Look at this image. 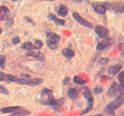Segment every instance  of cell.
Instances as JSON below:
<instances>
[{
  "label": "cell",
  "instance_id": "6da1fadb",
  "mask_svg": "<svg viewBox=\"0 0 124 116\" xmlns=\"http://www.w3.org/2000/svg\"><path fill=\"white\" fill-rule=\"evenodd\" d=\"M81 93L84 95V97L88 102L87 106L81 113V115H84L85 114L88 113L89 111L93 108V97L92 95V93L91 92L90 89L88 87H83L80 89Z\"/></svg>",
  "mask_w": 124,
  "mask_h": 116
},
{
  "label": "cell",
  "instance_id": "7a4b0ae2",
  "mask_svg": "<svg viewBox=\"0 0 124 116\" xmlns=\"http://www.w3.org/2000/svg\"><path fill=\"white\" fill-rule=\"evenodd\" d=\"M124 103V93L121 92L119 93L118 97L115 99L113 101L107 105L105 108V111L108 114H112L118 109Z\"/></svg>",
  "mask_w": 124,
  "mask_h": 116
},
{
  "label": "cell",
  "instance_id": "3957f363",
  "mask_svg": "<svg viewBox=\"0 0 124 116\" xmlns=\"http://www.w3.org/2000/svg\"><path fill=\"white\" fill-rule=\"evenodd\" d=\"M61 41V36L54 32H49L47 33L46 44L50 49L55 50L58 48Z\"/></svg>",
  "mask_w": 124,
  "mask_h": 116
},
{
  "label": "cell",
  "instance_id": "277c9868",
  "mask_svg": "<svg viewBox=\"0 0 124 116\" xmlns=\"http://www.w3.org/2000/svg\"><path fill=\"white\" fill-rule=\"evenodd\" d=\"M94 31L99 37L106 40H110L109 34L110 31L107 28L98 25L94 28Z\"/></svg>",
  "mask_w": 124,
  "mask_h": 116
},
{
  "label": "cell",
  "instance_id": "5b68a950",
  "mask_svg": "<svg viewBox=\"0 0 124 116\" xmlns=\"http://www.w3.org/2000/svg\"><path fill=\"white\" fill-rule=\"evenodd\" d=\"M42 82V80L39 78L32 79H17L16 83L21 85H25L29 86L38 85Z\"/></svg>",
  "mask_w": 124,
  "mask_h": 116
},
{
  "label": "cell",
  "instance_id": "8992f818",
  "mask_svg": "<svg viewBox=\"0 0 124 116\" xmlns=\"http://www.w3.org/2000/svg\"><path fill=\"white\" fill-rule=\"evenodd\" d=\"M122 87L119 85L117 84L116 82H114L110 86V88L108 91L107 95L108 97H113L114 96H116L117 94H119L122 92Z\"/></svg>",
  "mask_w": 124,
  "mask_h": 116
},
{
  "label": "cell",
  "instance_id": "52a82bcc",
  "mask_svg": "<svg viewBox=\"0 0 124 116\" xmlns=\"http://www.w3.org/2000/svg\"><path fill=\"white\" fill-rule=\"evenodd\" d=\"M73 16L74 19H75L81 25L85 27H87L90 28V29H93V24L91 22H90L88 21H87V19L82 18L79 13H73Z\"/></svg>",
  "mask_w": 124,
  "mask_h": 116
},
{
  "label": "cell",
  "instance_id": "ba28073f",
  "mask_svg": "<svg viewBox=\"0 0 124 116\" xmlns=\"http://www.w3.org/2000/svg\"><path fill=\"white\" fill-rule=\"evenodd\" d=\"M10 16V11L6 6H0V21H7Z\"/></svg>",
  "mask_w": 124,
  "mask_h": 116
},
{
  "label": "cell",
  "instance_id": "9c48e42d",
  "mask_svg": "<svg viewBox=\"0 0 124 116\" xmlns=\"http://www.w3.org/2000/svg\"><path fill=\"white\" fill-rule=\"evenodd\" d=\"M92 6H93L94 11L96 12L97 13H99V14H104L106 12V7L104 5L94 2V3H93Z\"/></svg>",
  "mask_w": 124,
  "mask_h": 116
},
{
  "label": "cell",
  "instance_id": "30bf717a",
  "mask_svg": "<svg viewBox=\"0 0 124 116\" xmlns=\"http://www.w3.org/2000/svg\"><path fill=\"white\" fill-rule=\"evenodd\" d=\"M48 19L49 20L52 21L54 22L56 24V25H64L65 24V21L63 20V19H59V18H57L54 14H49L47 16Z\"/></svg>",
  "mask_w": 124,
  "mask_h": 116
},
{
  "label": "cell",
  "instance_id": "8fae6325",
  "mask_svg": "<svg viewBox=\"0 0 124 116\" xmlns=\"http://www.w3.org/2000/svg\"><path fill=\"white\" fill-rule=\"evenodd\" d=\"M122 66L121 65H113V66H110L107 70V72L110 75H116L120 70L122 69Z\"/></svg>",
  "mask_w": 124,
  "mask_h": 116
},
{
  "label": "cell",
  "instance_id": "7c38bea8",
  "mask_svg": "<svg viewBox=\"0 0 124 116\" xmlns=\"http://www.w3.org/2000/svg\"><path fill=\"white\" fill-rule=\"evenodd\" d=\"M68 12H69V9L67 6L63 4H61L59 6L58 10V13L59 15L61 16L62 17H65L67 15Z\"/></svg>",
  "mask_w": 124,
  "mask_h": 116
},
{
  "label": "cell",
  "instance_id": "4fadbf2b",
  "mask_svg": "<svg viewBox=\"0 0 124 116\" xmlns=\"http://www.w3.org/2000/svg\"><path fill=\"white\" fill-rule=\"evenodd\" d=\"M26 55L28 56L33 57L36 59H39V60H44L45 58L44 55L40 51H31L29 53H27Z\"/></svg>",
  "mask_w": 124,
  "mask_h": 116
},
{
  "label": "cell",
  "instance_id": "5bb4252c",
  "mask_svg": "<svg viewBox=\"0 0 124 116\" xmlns=\"http://www.w3.org/2000/svg\"><path fill=\"white\" fill-rule=\"evenodd\" d=\"M62 53L63 56L64 57H65V58L69 59L72 58L75 54V51L69 49V48H64L62 50Z\"/></svg>",
  "mask_w": 124,
  "mask_h": 116
},
{
  "label": "cell",
  "instance_id": "9a60e30c",
  "mask_svg": "<svg viewBox=\"0 0 124 116\" xmlns=\"http://www.w3.org/2000/svg\"><path fill=\"white\" fill-rule=\"evenodd\" d=\"M79 95V93L75 88H70L68 90V95L70 99L72 100H75L78 98Z\"/></svg>",
  "mask_w": 124,
  "mask_h": 116
},
{
  "label": "cell",
  "instance_id": "2e32d148",
  "mask_svg": "<svg viewBox=\"0 0 124 116\" xmlns=\"http://www.w3.org/2000/svg\"><path fill=\"white\" fill-rule=\"evenodd\" d=\"M109 40H104V41H101L99 43H98V44L97 45L96 48L97 50H104L105 48L109 46L110 45V42H109Z\"/></svg>",
  "mask_w": 124,
  "mask_h": 116
},
{
  "label": "cell",
  "instance_id": "e0dca14e",
  "mask_svg": "<svg viewBox=\"0 0 124 116\" xmlns=\"http://www.w3.org/2000/svg\"><path fill=\"white\" fill-rule=\"evenodd\" d=\"M21 108V106H10V107H6L2 108L1 111L4 114L10 113V112H13L17 111L19 109Z\"/></svg>",
  "mask_w": 124,
  "mask_h": 116
},
{
  "label": "cell",
  "instance_id": "ac0fdd59",
  "mask_svg": "<svg viewBox=\"0 0 124 116\" xmlns=\"http://www.w3.org/2000/svg\"><path fill=\"white\" fill-rule=\"evenodd\" d=\"M21 48L23 50H25L27 51H32L33 48V45L31 42H24L21 45Z\"/></svg>",
  "mask_w": 124,
  "mask_h": 116
},
{
  "label": "cell",
  "instance_id": "d6986e66",
  "mask_svg": "<svg viewBox=\"0 0 124 116\" xmlns=\"http://www.w3.org/2000/svg\"><path fill=\"white\" fill-rule=\"evenodd\" d=\"M30 114H31V112L30 111H28V110L26 109H23L14 112L11 116H25L27 115Z\"/></svg>",
  "mask_w": 124,
  "mask_h": 116
},
{
  "label": "cell",
  "instance_id": "ffe728a7",
  "mask_svg": "<svg viewBox=\"0 0 124 116\" xmlns=\"http://www.w3.org/2000/svg\"><path fill=\"white\" fill-rule=\"evenodd\" d=\"M73 82L75 83L78 85H84L86 83V80H83L82 79L80 78L78 76H75L73 77Z\"/></svg>",
  "mask_w": 124,
  "mask_h": 116
},
{
  "label": "cell",
  "instance_id": "44dd1931",
  "mask_svg": "<svg viewBox=\"0 0 124 116\" xmlns=\"http://www.w3.org/2000/svg\"><path fill=\"white\" fill-rule=\"evenodd\" d=\"M43 46V43L39 39H36L35 41V44L33 45V48L35 50H40Z\"/></svg>",
  "mask_w": 124,
  "mask_h": 116
},
{
  "label": "cell",
  "instance_id": "7402d4cb",
  "mask_svg": "<svg viewBox=\"0 0 124 116\" xmlns=\"http://www.w3.org/2000/svg\"><path fill=\"white\" fill-rule=\"evenodd\" d=\"M52 91L51 89H48V88H44L41 91V96L42 97H44V96H47L48 95H50V94H52Z\"/></svg>",
  "mask_w": 124,
  "mask_h": 116
},
{
  "label": "cell",
  "instance_id": "603a6c76",
  "mask_svg": "<svg viewBox=\"0 0 124 116\" xmlns=\"http://www.w3.org/2000/svg\"><path fill=\"white\" fill-rule=\"evenodd\" d=\"M115 10L119 12H123L124 11V3L123 2H118L115 6Z\"/></svg>",
  "mask_w": 124,
  "mask_h": 116
},
{
  "label": "cell",
  "instance_id": "cb8c5ba5",
  "mask_svg": "<svg viewBox=\"0 0 124 116\" xmlns=\"http://www.w3.org/2000/svg\"><path fill=\"white\" fill-rule=\"evenodd\" d=\"M124 71H122V72H120L119 74L118 75V77H117V79H118L119 81L120 82V85H121V87H122V88H124Z\"/></svg>",
  "mask_w": 124,
  "mask_h": 116
},
{
  "label": "cell",
  "instance_id": "d4e9b609",
  "mask_svg": "<svg viewBox=\"0 0 124 116\" xmlns=\"http://www.w3.org/2000/svg\"><path fill=\"white\" fill-rule=\"evenodd\" d=\"M5 60H6V57H5V56L0 55V68H4Z\"/></svg>",
  "mask_w": 124,
  "mask_h": 116
},
{
  "label": "cell",
  "instance_id": "484cf974",
  "mask_svg": "<svg viewBox=\"0 0 124 116\" xmlns=\"http://www.w3.org/2000/svg\"><path fill=\"white\" fill-rule=\"evenodd\" d=\"M0 93H2V94H6V95H8V94H9L8 91L7 90V88H6L4 86L2 85H0Z\"/></svg>",
  "mask_w": 124,
  "mask_h": 116
},
{
  "label": "cell",
  "instance_id": "4316f807",
  "mask_svg": "<svg viewBox=\"0 0 124 116\" xmlns=\"http://www.w3.org/2000/svg\"><path fill=\"white\" fill-rule=\"evenodd\" d=\"M103 90V88L102 87H96L95 88H94L93 91H94V93L95 94H100L102 92Z\"/></svg>",
  "mask_w": 124,
  "mask_h": 116
},
{
  "label": "cell",
  "instance_id": "83f0119b",
  "mask_svg": "<svg viewBox=\"0 0 124 116\" xmlns=\"http://www.w3.org/2000/svg\"><path fill=\"white\" fill-rule=\"evenodd\" d=\"M20 41V38H19L18 36H14V37H12V42H13L14 44H17L19 43Z\"/></svg>",
  "mask_w": 124,
  "mask_h": 116
},
{
  "label": "cell",
  "instance_id": "f1b7e54d",
  "mask_svg": "<svg viewBox=\"0 0 124 116\" xmlns=\"http://www.w3.org/2000/svg\"><path fill=\"white\" fill-rule=\"evenodd\" d=\"M109 60L108 58H102L99 60V62L101 64H106L108 62Z\"/></svg>",
  "mask_w": 124,
  "mask_h": 116
},
{
  "label": "cell",
  "instance_id": "f546056e",
  "mask_svg": "<svg viewBox=\"0 0 124 116\" xmlns=\"http://www.w3.org/2000/svg\"><path fill=\"white\" fill-rule=\"evenodd\" d=\"M24 19H25V21H27V22H29L30 23V24H33V25H35V22L33 21V20L32 19H31V18H29V17L25 16L24 17Z\"/></svg>",
  "mask_w": 124,
  "mask_h": 116
},
{
  "label": "cell",
  "instance_id": "4dcf8cb0",
  "mask_svg": "<svg viewBox=\"0 0 124 116\" xmlns=\"http://www.w3.org/2000/svg\"><path fill=\"white\" fill-rule=\"evenodd\" d=\"M6 76V74H4V72L0 71V82L2 80H5Z\"/></svg>",
  "mask_w": 124,
  "mask_h": 116
},
{
  "label": "cell",
  "instance_id": "1f68e13d",
  "mask_svg": "<svg viewBox=\"0 0 124 116\" xmlns=\"http://www.w3.org/2000/svg\"><path fill=\"white\" fill-rule=\"evenodd\" d=\"M70 79L69 78V77H65V78L64 79V80H63V83H64V85L67 84V83L70 82Z\"/></svg>",
  "mask_w": 124,
  "mask_h": 116
},
{
  "label": "cell",
  "instance_id": "d6a6232c",
  "mask_svg": "<svg viewBox=\"0 0 124 116\" xmlns=\"http://www.w3.org/2000/svg\"><path fill=\"white\" fill-rule=\"evenodd\" d=\"M71 1L75 2H78V3H80V2H82L83 1V0H71Z\"/></svg>",
  "mask_w": 124,
  "mask_h": 116
},
{
  "label": "cell",
  "instance_id": "836d02e7",
  "mask_svg": "<svg viewBox=\"0 0 124 116\" xmlns=\"http://www.w3.org/2000/svg\"><path fill=\"white\" fill-rule=\"evenodd\" d=\"M102 116L101 114H96L94 115V116Z\"/></svg>",
  "mask_w": 124,
  "mask_h": 116
},
{
  "label": "cell",
  "instance_id": "e575fe53",
  "mask_svg": "<svg viewBox=\"0 0 124 116\" xmlns=\"http://www.w3.org/2000/svg\"><path fill=\"white\" fill-rule=\"evenodd\" d=\"M2 32V28L0 27V35H1V33Z\"/></svg>",
  "mask_w": 124,
  "mask_h": 116
},
{
  "label": "cell",
  "instance_id": "d590c367",
  "mask_svg": "<svg viewBox=\"0 0 124 116\" xmlns=\"http://www.w3.org/2000/svg\"><path fill=\"white\" fill-rule=\"evenodd\" d=\"M47 1H54V0H47Z\"/></svg>",
  "mask_w": 124,
  "mask_h": 116
},
{
  "label": "cell",
  "instance_id": "8d00e7d4",
  "mask_svg": "<svg viewBox=\"0 0 124 116\" xmlns=\"http://www.w3.org/2000/svg\"><path fill=\"white\" fill-rule=\"evenodd\" d=\"M11 1H17V0H11Z\"/></svg>",
  "mask_w": 124,
  "mask_h": 116
},
{
  "label": "cell",
  "instance_id": "74e56055",
  "mask_svg": "<svg viewBox=\"0 0 124 116\" xmlns=\"http://www.w3.org/2000/svg\"></svg>",
  "mask_w": 124,
  "mask_h": 116
}]
</instances>
